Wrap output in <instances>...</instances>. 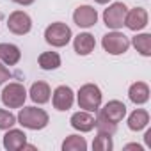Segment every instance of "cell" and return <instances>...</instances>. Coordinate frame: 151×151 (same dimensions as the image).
Listing matches in <instances>:
<instances>
[{
	"label": "cell",
	"instance_id": "cell-1",
	"mask_svg": "<svg viewBox=\"0 0 151 151\" xmlns=\"http://www.w3.org/2000/svg\"><path fill=\"white\" fill-rule=\"evenodd\" d=\"M16 121L27 128V130H43L48 126L50 123V116L46 114V110L37 109V107H23L20 109Z\"/></svg>",
	"mask_w": 151,
	"mask_h": 151
},
{
	"label": "cell",
	"instance_id": "cell-2",
	"mask_svg": "<svg viewBox=\"0 0 151 151\" xmlns=\"http://www.w3.org/2000/svg\"><path fill=\"white\" fill-rule=\"evenodd\" d=\"M101 89L96 84H84L77 93L78 107L87 112H98V109L101 107Z\"/></svg>",
	"mask_w": 151,
	"mask_h": 151
},
{
	"label": "cell",
	"instance_id": "cell-3",
	"mask_svg": "<svg viewBox=\"0 0 151 151\" xmlns=\"http://www.w3.org/2000/svg\"><path fill=\"white\" fill-rule=\"evenodd\" d=\"M0 100L7 109H22L27 100V89L20 82H9L0 94Z\"/></svg>",
	"mask_w": 151,
	"mask_h": 151
},
{
	"label": "cell",
	"instance_id": "cell-4",
	"mask_svg": "<svg viewBox=\"0 0 151 151\" xmlns=\"http://www.w3.org/2000/svg\"><path fill=\"white\" fill-rule=\"evenodd\" d=\"M71 37H73L71 29H69L66 23H62V22H55V23L48 25L46 30H45V41H46L50 46H53V48H62V46H66V45L71 41Z\"/></svg>",
	"mask_w": 151,
	"mask_h": 151
},
{
	"label": "cell",
	"instance_id": "cell-5",
	"mask_svg": "<svg viewBox=\"0 0 151 151\" xmlns=\"http://www.w3.org/2000/svg\"><path fill=\"white\" fill-rule=\"evenodd\" d=\"M101 46L107 53L110 55H123L124 52H128L130 48V39L119 32V30H112V32H107L103 37H101Z\"/></svg>",
	"mask_w": 151,
	"mask_h": 151
},
{
	"label": "cell",
	"instance_id": "cell-6",
	"mask_svg": "<svg viewBox=\"0 0 151 151\" xmlns=\"http://www.w3.org/2000/svg\"><path fill=\"white\" fill-rule=\"evenodd\" d=\"M126 13H128V7L123 4V2H114L110 4L105 11H103V23L112 29V30H117L124 25V18H126Z\"/></svg>",
	"mask_w": 151,
	"mask_h": 151
},
{
	"label": "cell",
	"instance_id": "cell-7",
	"mask_svg": "<svg viewBox=\"0 0 151 151\" xmlns=\"http://www.w3.org/2000/svg\"><path fill=\"white\" fill-rule=\"evenodd\" d=\"M124 116H126V105L119 100H112L98 109V117L105 119L109 123H114V124L121 123L124 119Z\"/></svg>",
	"mask_w": 151,
	"mask_h": 151
},
{
	"label": "cell",
	"instance_id": "cell-8",
	"mask_svg": "<svg viewBox=\"0 0 151 151\" xmlns=\"http://www.w3.org/2000/svg\"><path fill=\"white\" fill-rule=\"evenodd\" d=\"M7 29L16 36H25L32 29V18L25 11H13L7 18Z\"/></svg>",
	"mask_w": 151,
	"mask_h": 151
},
{
	"label": "cell",
	"instance_id": "cell-9",
	"mask_svg": "<svg viewBox=\"0 0 151 151\" xmlns=\"http://www.w3.org/2000/svg\"><path fill=\"white\" fill-rule=\"evenodd\" d=\"M73 101H75V93L69 86H59L55 87V91L52 93V103H53V109L64 112V110H69L73 107Z\"/></svg>",
	"mask_w": 151,
	"mask_h": 151
},
{
	"label": "cell",
	"instance_id": "cell-10",
	"mask_svg": "<svg viewBox=\"0 0 151 151\" xmlns=\"http://www.w3.org/2000/svg\"><path fill=\"white\" fill-rule=\"evenodd\" d=\"M73 22L80 29L94 27L96 22H98V11L93 6H78L73 13Z\"/></svg>",
	"mask_w": 151,
	"mask_h": 151
},
{
	"label": "cell",
	"instance_id": "cell-11",
	"mask_svg": "<svg viewBox=\"0 0 151 151\" xmlns=\"http://www.w3.org/2000/svg\"><path fill=\"white\" fill-rule=\"evenodd\" d=\"M147 20H149V16H147V11H146L144 7H133V9H130V11L126 13L124 25H126L130 30L139 32V30H142V29L147 25Z\"/></svg>",
	"mask_w": 151,
	"mask_h": 151
},
{
	"label": "cell",
	"instance_id": "cell-12",
	"mask_svg": "<svg viewBox=\"0 0 151 151\" xmlns=\"http://www.w3.org/2000/svg\"><path fill=\"white\" fill-rule=\"evenodd\" d=\"M2 144H4V147L7 151H20L27 144V135H25L23 130L9 128V130H6V135L2 139Z\"/></svg>",
	"mask_w": 151,
	"mask_h": 151
},
{
	"label": "cell",
	"instance_id": "cell-13",
	"mask_svg": "<svg viewBox=\"0 0 151 151\" xmlns=\"http://www.w3.org/2000/svg\"><path fill=\"white\" fill-rule=\"evenodd\" d=\"M69 123H71V126L77 130V132H80V133H87V132L94 130L96 117H94L91 112H87V110H80V112H75V114L71 116Z\"/></svg>",
	"mask_w": 151,
	"mask_h": 151
},
{
	"label": "cell",
	"instance_id": "cell-14",
	"mask_svg": "<svg viewBox=\"0 0 151 151\" xmlns=\"http://www.w3.org/2000/svg\"><path fill=\"white\" fill-rule=\"evenodd\" d=\"M73 48H75V52H77L78 55L86 57V55L93 53V50L96 48V39H94L93 34L82 32V34H78V36H75V39H73Z\"/></svg>",
	"mask_w": 151,
	"mask_h": 151
},
{
	"label": "cell",
	"instance_id": "cell-15",
	"mask_svg": "<svg viewBox=\"0 0 151 151\" xmlns=\"http://www.w3.org/2000/svg\"><path fill=\"white\" fill-rule=\"evenodd\" d=\"M29 96H30V100H32L34 103L45 105V103H48L50 98H52V89H50V86H48L46 82H34V84L30 86Z\"/></svg>",
	"mask_w": 151,
	"mask_h": 151
},
{
	"label": "cell",
	"instance_id": "cell-16",
	"mask_svg": "<svg viewBox=\"0 0 151 151\" xmlns=\"http://www.w3.org/2000/svg\"><path fill=\"white\" fill-rule=\"evenodd\" d=\"M128 98L135 105H144L149 101V86L146 82H133L128 89Z\"/></svg>",
	"mask_w": 151,
	"mask_h": 151
},
{
	"label": "cell",
	"instance_id": "cell-17",
	"mask_svg": "<svg viewBox=\"0 0 151 151\" xmlns=\"http://www.w3.org/2000/svg\"><path fill=\"white\" fill-rule=\"evenodd\" d=\"M22 59V52L13 43H0V60L6 66H16Z\"/></svg>",
	"mask_w": 151,
	"mask_h": 151
},
{
	"label": "cell",
	"instance_id": "cell-18",
	"mask_svg": "<svg viewBox=\"0 0 151 151\" xmlns=\"http://www.w3.org/2000/svg\"><path fill=\"white\" fill-rule=\"evenodd\" d=\"M128 128L132 132H140L149 124V112L144 109H135L130 116H128Z\"/></svg>",
	"mask_w": 151,
	"mask_h": 151
},
{
	"label": "cell",
	"instance_id": "cell-19",
	"mask_svg": "<svg viewBox=\"0 0 151 151\" xmlns=\"http://www.w3.org/2000/svg\"><path fill=\"white\" fill-rule=\"evenodd\" d=\"M132 45L135 46V50L140 55H144V57H149L151 55V34H147V32L135 34L132 37Z\"/></svg>",
	"mask_w": 151,
	"mask_h": 151
},
{
	"label": "cell",
	"instance_id": "cell-20",
	"mask_svg": "<svg viewBox=\"0 0 151 151\" xmlns=\"http://www.w3.org/2000/svg\"><path fill=\"white\" fill-rule=\"evenodd\" d=\"M37 64L45 71H53L60 66V55L57 52H43L37 59Z\"/></svg>",
	"mask_w": 151,
	"mask_h": 151
},
{
	"label": "cell",
	"instance_id": "cell-21",
	"mask_svg": "<svg viewBox=\"0 0 151 151\" xmlns=\"http://www.w3.org/2000/svg\"><path fill=\"white\" fill-rule=\"evenodd\" d=\"M87 142L80 135H68L62 142V151H86Z\"/></svg>",
	"mask_w": 151,
	"mask_h": 151
},
{
	"label": "cell",
	"instance_id": "cell-22",
	"mask_svg": "<svg viewBox=\"0 0 151 151\" xmlns=\"http://www.w3.org/2000/svg\"><path fill=\"white\" fill-rule=\"evenodd\" d=\"M93 149H96V151H112V149H114L112 135H110V133L98 132L96 139L93 140Z\"/></svg>",
	"mask_w": 151,
	"mask_h": 151
},
{
	"label": "cell",
	"instance_id": "cell-23",
	"mask_svg": "<svg viewBox=\"0 0 151 151\" xmlns=\"http://www.w3.org/2000/svg\"><path fill=\"white\" fill-rule=\"evenodd\" d=\"M16 124V116L11 110L0 109V130H9Z\"/></svg>",
	"mask_w": 151,
	"mask_h": 151
},
{
	"label": "cell",
	"instance_id": "cell-24",
	"mask_svg": "<svg viewBox=\"0 0 151 151\" xmlns=\"http://www.w3.org/2000/svg\"><path fill=\"white\" fill-rule=\"evenodd\" d=\"M94 128H96L98 132H103V133H110V135H114V133H116V130H117V124H114V123H109V121H105V119L96 117V124H94Z\"/></svg>",
	"mask_w": 151,
	"mask_h": 151
},
{
	"label": "cell",
	"instance_id": "cell-25",
	"mask_svg": "<svg viewBox=\"0 0 151 151\" xmlns=\"http://www.w3.org/2000/svg\"><path fill=\"white\" fill-rule=\"evenodd\" d=\"M7 80H11V71L2 60H0V84H6Z\"/></svg>",
	"mask_w": 151,
	"mask_h": 151
},
{
	"label": "cell",
	"instance_id": "cell-26",
	"mask_svg": "<svg viewBox=\"0 0 151 151\" xmlns=\"http://www.w3.org/2000/svg\"><path fill=\"white\" fill-rule=\"evenodd\" d=\"M11 2H14V4H18V6H30V4L36 2V0H11Z\"/></svg>",
	"mask_w": 151,
	"mask_h": 151
},
{
	"label": "cell",
	"instance_id": "cell-27",
	"mask_svg": "<svg viewBox=\"0 0 151 151\" xmlns=\"http://www.w3.org/2000/svg\"><path fill=\"white\" fill-rule=\"evenodd\" d=\"M144 142H146L147 147H151V130H147V132L144 133Z\"/></svg>",
	"mask_w": 151,
	"mask_h": 151
},
{
	"label": "cell",
	"instance_id": "cell-28",
	"mask_svg": "<svg viewBox=\"0 0 151 151\" xmlns=\"http://www.w3.org/2000/svg\"><path fill=\"white\" fill-rule=\"evenodd\" d=\"M124 149H137V151H142V146H140V144H126Z\"/></svg>",
	"mask_w": 151,
	"mask_h": 151
},
{
	"label": "cell",
	"instance_id": "cell-29",
	"mask_svg": "<svg viewBox=\"0 0 151 151\" xmlns=\"http://www.w3.org/2000/svg\"><path fill=\"white\" fill-rule=\"evenodd\" d=\"M94 2H96V4H109L110 0H94Z\"/></svg>",
	"mask_w": 151,
	"mask_h": 151
}]
</instances>
